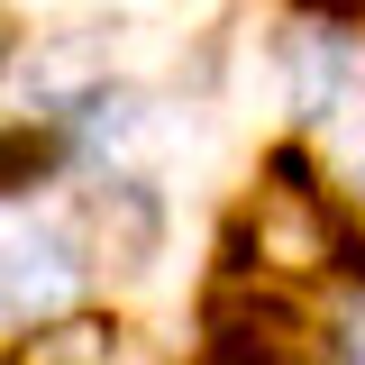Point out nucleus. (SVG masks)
I'll return each mask as SVG.
<instances>
[{
    "label": "nucleus",
    "mask_w": 365,
    "mask_h": 365,
    "mask_svg": "<svg viewBox=\"0 0 365 365\" xmlns=\"http://www.w3.org/2000/svg\"><path fill=\"white\" fill-rule=\"evenodd\" d=\"M228 256H237V274L292 292V283L365 274V237H356V220L338 210V192H319V182H311L302 155H274L265 182L247 192L237 228H228Z\"/></svg>",
    "instance_id": "obj_1"
},
{
    "label": "nucleus",
    "mask_w": 365,
    "mask_h": 365,
    "mask_svg": "<svg viewBox=\"0 0 365 365\" xmlns=\"http://www.w3.org/2000/svg\"><path fill=\"white\" fill-rule=\"evenodd\" d=\"M83 292V256L64 237H0V311L9 319H73Z\"/></svg>",
    "instance_id": "obj_2"
},
{
    "label": "nucleus",
    "mask_w": 365,
    "mask_h": 365,
    "mask_svg": "<svg viewBox=\"0 0 365 365\" xmlns=\"http://www.w3.org/2000/svg\"><path fill=\"white\" fill-rule=\"evenodd\" d=\"M365 83V55L347 28H302L292 37V101H302V119H338Z\"/></svg>",
    "instance_id": "obj_3"
},
{
    "label": "nucleus",
    "mask_w": 365,
    "mask_h": 365,
    "mask_svg": "<svg viewBox=\"0 0 365 365\" xmlns=\"http://www.w3.org/2000/svg\"><path fill=\"white\" fill-rule=\"evenodd\" d=\"M91 247H101L110 265H128V274L155 256V201H146V182L110 174L101 192H91Z\"/></svg>",
    "instance_id": "obj_4"
},
{
    "label": "nucleus",
    "mask_w": 365,
    "mask_h": 365,
    "mask_svg": "<svg viewBox=\"0 0 365 365\" xmlns=\"http://www.w3.org/2000/svg\"><path fill=\"white\" fill-rule=\"evenodd\" d=\"M19 365H119V329L110 319H46L19 347Z\"/></svg>",
    "instance_id": "obj_5"
},
{
    "label": "nucleus",
    "mask_w": 365,
    "mask_h": 365,
    "mask_svg": "<svg viewBox=\"0 0 365 365\" xmlns=\"http://www.w3.org/2000/svg\"><path fill=\"white\" fill-rule=\"evenodd\" d=\"M37 174H46V137L37 128H0V192H19Z\"/></svg>",
    "instance_id": "obj_6"
},
{
    "label": "nucleus",
    "mask_w": 365,
    "mask_h": 365,
    "mask_svg": "<svg viewBox=\"0 0 365 365\" xmlns=\"http://www.w3.org/2000/svg\"><path fill=\"white\" fill-rule=\"evenodd\" d=\"M338 365H365V311L347 319V338H338Z\"/></svg>",
    "instance_id": "obj_7"
},
{
    "label": "nucleus",
    "mask_w": 365,
    "mask_h": 365,
    "mask_svg": "<svg viewBox=\"0 0 365 365\" xmlns=\"http://www.w3.org/2000/svg\"><path fill=\"white\" fill-rule=\"evenodd\" d=\"M292 9H302V19H329V28H338V19H347L356 0H292Z\"/></svg>",
    "instance_id": "obj_8"
},
{
    "label": "nucleus",
    "mask_w": 365,
    "mask_h": 365,
    "mask_svg": "<svg viewBox=\"0 0 365 365\" xmlns=\"http://www.w3.org/2000/svg\"><path fill=\"white\" fill-rule=\"evenodd\" d=\"M247 365H319V347H302V356H247Z\"/></svg>",
    "instance_id": "obj_9"
}]
</instances>
